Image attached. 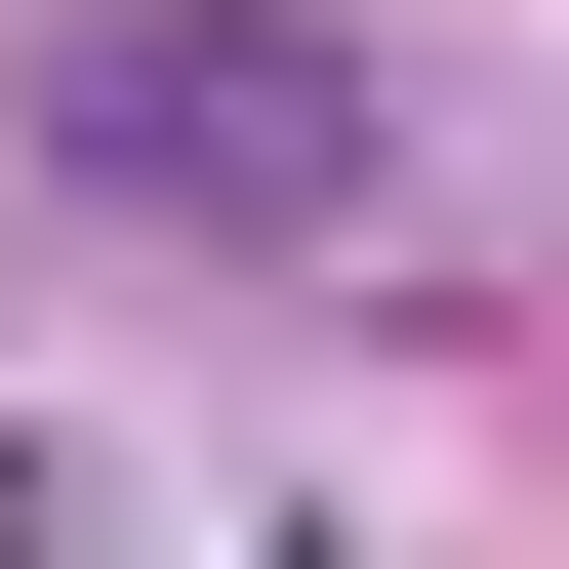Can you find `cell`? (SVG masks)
<instances>
[{
	"mask_svg": "<svg viewBox=\"0 0 569 569\" xmlns=\"http://www.w3.org/2000/svg\"><path fill=\"white\" fill-rule=\"evenodd\" d=\"M41 163L203 203V244H367V203H407V122L326 82L284 0H82V41H41Z\"/></svg>",
	"mask_w": 569,
	"mask_h": 569,
	"instance_id": "1",
	"label": "cell"
}]
</instances>
